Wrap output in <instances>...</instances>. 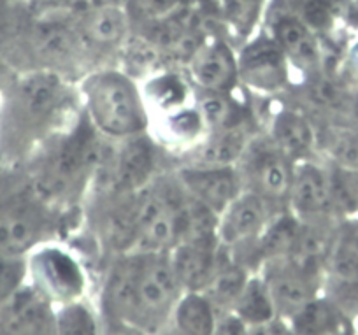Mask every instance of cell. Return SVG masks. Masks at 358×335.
<instances>
[{"mask_svg": "<svg viewBox=\"0 0 358 335\" xmlns=\"http://www.w3.org/2000/svg\"><path fill=\"white\" fill-rule=\"evenodd\" d=\"M150 93L162 109H174L183 106L188 90L179 76L162 74L150 83Z\"/></svg>", "mask_w": 358, "mask_h": 335, "instance_id": "cell-31", "label": "cell"}, {"mask_svg": "<svg viewBox=\"0 0 358 335\" xmlns=\"http://www.w3.org/2000/svg\"><path fill=\"white\" fill-rule=\"evenodd\" d=\"M30 285L55 306L81 300L86 288L81 264L60 248H39L27 257Z\"/></svg>", "mask_w": 358, "mask_h": 335, "instance_id": "cell-6", "label": "cell"}, {"mask_svg": "<svg viewBox=\"0 0 358 335\" xmlns=\"http://www.w3.org/2000/svg\"><path fill=\"white\" fill-rule=\"evenodd\" d=\"M60 6L64 9H71V11L81 13L92 11V9L102 8V6H111V4H120V0H58Z\"/></svg>", "mask_w": 358, "mask_h": 335, "instance_id": "cell-36", "label": "cell"}, {"mask_svg": "<svg viewBox=\"0 0 358 335\" xmlns=\"http://www.w3.org/2000/svg\"><path fill=\"white\" fill-rule=\"evenodd\" d=\"M155 164V148L143 134L123 139V146L109 157L108 186L113 195H136L150 186Z\"/></svg>", "mask_w": 358, "mask_h": 335, "instance_id": "cell-9", "label": "cell"}, {"mask_svg": "<svg viewBox=\"0 0 358 335\" xmlns=\"http://www.w3.org/2000/svg\"><path fill=\"white\" fill-rule=\"evenodd\" d=\"M325 297L350 320L358 316V281L329 278L325 285Z\"/></svg>", "mask_w": 358, "mask_h": 335, "instance_id": "cell-32", "label": "cell"}, {"mask_svg": "<svg viewBox=\"0 0 358 335\" xmlns=\"http://www.w3.org/2000/svg\"><path fill=\"white\" fill-rule=\"evenodd\" d=\"M283 321L294 335H351V320L325 295H316Z\"/></svg>", "mask_w": 358, "mask_h": 335, "instance_id": "cell-18", "label": "cell"}, {"mask_svg": "<svg viewBox=\"0 0 358 335\" xmlns=\"http://www.w3.org/2000/svg\"><path fill=\"white\" fill-rule=\"evenodd\" d=\"M251 327H248L236 313H220L216 320L215 335H250Z\"/></svg>", "mask_w": 358, "mask_h": 335, "instance_id": "cell-34", "label": "cell"}, {"mask_svg": "<svg viewBox=\"0 0 358 335\" xmlns=\"http://www.w3.org/2000/svg\"><path fill=\"white\" fill-rule=\"evenodd\" d=\"M199 113H201L204 125L211 127L213 130L227 129V127L241 123L237 107L227 99L225 93L206 92L201 104H199Z\"/></svg>", "mask_w": 358, "mask_h": 335, "instance_id": "cell-27", "label": "cell"}, {"mask_svg": "<svg viewBox=\"0 0 358 335\" xmlns=\"http://www.w3.org/2000/svg\"><path fill=\"white\" fill-rule=\"evenodd\" d=\"M67 102V88L57 72L34 71L11 88L6 118L18 136L39 134L60 116Z\"/></svg>", "mask_w": 358, "mask_h": 335, "instance_id": "cell-3", "label": "cell"}, {"mask_svg": "<svg viewBox=\"0 0 358 335\" xmlns=\"http://www.w3.org/2000/svg\"><path fill=\"white\" fill-rule=\"evenodd\" d=\"M274 41L285 57L302 67H315L320 62V46L311 29L299 16H280L274 23Z\"/></svg>", "mask_w": 358, "mask_h": 335, "instance_id": "cell-20", "label": "cell"}, {"mask_svg": "<svg viewBox=\"0 0 358 335\" xmlns=\"http://www.w3.org/2000/svg\"><path fill=\"white\" fill-rule=\"evenodd\" d=\"M355 225H357V227H358V220H357V223H355Z\"/></svg>", "mask_w": 358, "mask_h": 335, "instance_id": "cell-40", "label": "cell"}, {"mask_svg": "<svg viewBox=\"0 0 358 335\" xmlns=\"http://www.w3.org/2000/svg\"><path fill=\"white\" fill-rule=\"evenodd\" d=\"M0 335H6V334H4V332H2V330H0Z\"/></svg>", "mask_w": 358, "mask_h": 335, "instance_id": "cell-39", "label": "cell"}, {"mask_svg": "<svg viewBox=\"0 0 358 335\" xmlns=\"http://www.w3.org/2000/svg\"><path fill=\"white\" fill-rule=\"evenodd\" d=\"M262 276L276 304L280 320H288L295 311L320 295L322 278L302 271L288 258L268 262Z\"/></svg>", "mask_w": 358, "mask_h": 335, "instance_id": "cell-13", "label": "cell"}, {"mask_svg": "<svg viewBox=\"0 0 358 335\" xmlns=\"http://www.w3.org/2000/svg\"><path fill=\"white\" fill-rule=\"evenodd\" d=\"M76 29L86 48L111 50L127 41L130 15L120 4L102 6V8L81 13Z\"/></svg>", "mask_w": 358, "mask_h": 335, "instance_id": "cell-16", "label": "cell"}, {"mask_svg": "<svg viewBox=\"0 0 358 335\" xmlns=\"http://www.w3.org/2000/svg\"><path fill=\"white\" fill-rule=\"evenodd\" d=\"M0 330L6 335H57L55 304L25 285L0 307Z\"/></svg>", "mask_w": 358, "mask_h": 335, "instance_id": "cell-12", "label": "cell"}, {"mask_svg": "<svg viewBox=\"0 0 358 335\" xmlns=\"http://www.w3.org/2000/svg\"><path fill=\"white\" fill-rule=\"evenodd\" d=\"M220 257V243H178L169 251V260L183 292L204 293L218 269Z\"/></svg>", "mask_w": 358, "mask_h": 335, "instance_id": "cell-14", "label": "cell"}, {"mask_svg": "<svg viewBox=\"0 0 358 335\" xmlns=\"http://www.w3.org/2000/svg\"><path fill=\"white\" fill-rule=\"evenodd\" d=\"M101 335H151L143 330L137 325L129 323V321H115L104 320L101 327Z\"/></svg>", "mask_w": 358, "mask_h": 335, "instance_id": "cell-35", "label": "cell"}, {"mask_svg": "<svg viewBox=\"0 0 358 335\" xmlns=\"http://www.w3.org/2000/svg\"><path fill=\"white\" fill-rule=\"evenodd\" d=\"M48 216L39 197L0 193V253L27 258L44 237Z\"/></svg>", "mask_w": 358, "mask_h": 335, "instance_id": "cell-5", "label": "cell"}, {"mask_svg": "<svg viewBox=\"0 0 358 335\" xmlns=\"http://www.w3.org/2000/svg\"><path fill=\"white\" fill-rule=\"evenodd\" d=\"M250 144V134L246 132L243 123L215 130L211 139L202 148L199 164L236 167V164L241 162Z\"/></svg>", "mask_w": 358, "mask_h": 335, "instance_id": "cell-24", "label": "cell"}, {"mask_svg": "<svg viewBox=\"0 0 358 335\" xmlns=\"http://www.w3.org/2000/svg\"><path fill=\"white\" fill-rule=\"evenodd\" d=\"M190 72L194 81L206 92L227 93L239 78V64L223 41L211 39L194 50Z\"/></svg>", "mask_w": 358, "mask_h": 335, "instance_id": "cell-15", "label": "cell"}, {"mask_svg": "<svg viewBox=\"0 0 358 335\" xmlns=\"http://www.w3.org/2000/svg\"><path fill=\"white\" fill-rule=\"evenodd\" d=\"M288 204L292 214L308 223H322L334 214L329 169L320 167L308 158L295 162Z\"/></svg>", "mask_w": 358, "mask_h": 335, "instance_id": "cell-11", "label": "cell"}, {"mask_svg": "<svg viewBox=\"0 0 358 335\" xmlns=\"http://www.w3.org/2000/svg\"><path fill=\"white\" fill-rule=\"evenodd\" d=\"M297 4L299 11L304 16L302 22L309 25H325L332 16L334 8H336L337 0H294Z\"/></svg>", "mask_w": 358, "mask_h": 335, "instance_id": "cell-33", "label": "cell"}, {"mask_svg": "<svg viewBox=\"0 0 358 335\" xmlns=\"http://www.w3.org/2000/svg\"><path fill=\"white\" fill-rule=\"evenodd\" d=\"M250 276L251 272L246 267H243L227 253H222L218 269L204 292L218 314L234 309V304L239 299Z\"/></svg>", "mask_w": 358, "mask_h": 335, "instance_id": "cell-22", "label": "cell"}, {"mask_svg": "<svg viewBox=\"0 0 358 335\" xmlns=\"http://www.w3.org/2000/svg\"><path fill=\"white\" fill-rule=\"evenodd\" d=\"M332 213L358 216V171L334 165L329 169Z\"/></svg>", "mask_w": 358, "mask_h": 335, "instance_id": "cell-25", "label": "cell"}, {"mask_svg": "<svg viewBox=\"0 0 358 335\" xmlns=\"http://www.w3.org/2000/svg\"><path fill=\"white\" fill-rule=\"evenodd\" d=\"M265 0H220L223 18L241 36H248L257 25Z\"/></svg>", "mask_w": 358, "mask_h": 335, "instance_id": "cell-28", "label": "cell"}, {"mask_svg": "<svg viewBox=\"0 0 358 335\" xmlns=\"http://www.w3.org/2000/svg\"><path fill=\"white\" fill-rule=\"evenodd\" d=\"M271 204L251 190H243L220 214L218 241L225 250H239L258 241L271 221Z\"/></svg>", "mask_w": 358, "mask_h": 335, "instance_id": "cell-8", "label": "cell"}, {"mask_svg": "<svg viewBox=\"0 0 358 335\" xmlns=\"http://www.w3.org/2000/svg\"><path fill=\"white\" fill-rule=\"evenodd\" d=\"M101 327L95 311L83 300L58 306L57 335H101Z\"/></svg>", "mask_w": 358, "mask_h": 335, "instance_id": "cell-26", "label": "cell"}, {"mask_svg": "<svg viewBox=\"0 0 358 335\" xmlns=\"http://www.w3.org/2000/svg\"><path fill=\"white\" fill-rule=\"evenodd\" d=\"M181 188L211 209L215 214H222L232 200L243 192V179L236 167L223 165H194L178 174Z\"/></svg>", "mask_w": 358, "mask_h": 335, "instance_id": "cell-10", "label": "cell"}, {"mask_svg": "<svg viewBox=\"0 0 358 335\" xmlns=\"http://www.w3.org/2000/svg\"><path fill=\"white\" fill-rule=\"evenodd\" d=\"M244 171L241 179H246L251 192L258 193L271 206L288 202V193L294 176V160L271 143H251L241 158Z\"/></svg>", "mask_w": 358, "mask_h": 335, "instance_id": "cell-7", "label": "cell"}, {"mask_svg": "<svg viewBox=\"0 0 358 335\" xmlns=\"http://www.w3.org/2000/svg\"><path fill=\"white\" fill-rule=\"evenodd\" d=\"M287 57L276 41H260L244 51L239 62V74L250 85L262 90L278 88L287 79Z\"/></svg>", "mask_w": 358, "mask_h": 335, "instance_id": "cell-17", "label": "cell"}, {"mask_svg": "<svg viewBox=\"0 0 358 335\" xmlns=\"http://www.w3.org/2000/svg\"><path fill=\"white\" fill-rule=\"evenodd\" d=\"M218 311L201 292H185L172 311L169 330L176 335H215Z\"/></svg>", "mask_w": 358, "mask_h": 335, "instance_id": "cell-19", "label": "cell"}, {"mask_svg": "<svg viewBox=\"0 0 358 335\" xmlns=\"http://www.w3.org/2000/svg\"><path fill=\"white\" fill-rule=\"evenodd\" d=\"M351 62H353V69L358 74V44L353 48V53H351Z\"/></svg>", "mask_w": 358, "mask_h": 335, "instance_id": "cell-38", "label": "cell"}, {"mask_svg": "<svg viewBox=\"0 0 358 335\" xmlns=\"http://www.w3.org/2000/svg\"><path fill=\"white\" fill-rule=\"evenodd\" d=\"M134 264L132 323L151 335H164L183 295L169 253H130Z\"/></svg>", "mask_w": 358, "mask_h": 335, "instance_id": "cell-2", "label": "cell"}, {"mask_svg": "<svg viewBox=\"0 0 358 335\" xmlns=\"http://www.w3.org/2000/svg\"><path fill=\"white\" fill-rule=\"evenodd\" d=\"M232 313H236L251 328L268 327L276 320H280L276 304L268 292L264 276H250L239 299L234 304Z\"/></svg>", "mask_w": 358, "mask_h": 335, "instance_id": "cell-23", "label": "cell"}, {"mask_svg": "<svg viewBox=\"0 0 358 335\" xmlns=\"http://www.w3.org/2000/svg\"><path fill=\"white\" fill-rule=\"evenodd\" d=\"M316 143V134L308 118L294 111H283L273 125V144L292 160H306Z\"/></svg>", "mask_w": 358, "mask_h": 335, "instance_id": "cell-21", "label": "cell"}, {"mask_svg": "<svg viewBox=\"0 0 358 335\" xmlns=\"http://www.w3.org/2000/svg\"><path fill=\"white\" fill-rule=\"evenodd\" d=\"M187 0H129L127 13L146 23H165L183 11Z\"/></svg>", "mask_w": 358, "mask_h": 335, "instance_id": "cell-29", "label": "cell"}, {"mask_svg": "<svg viewBox=\"0 0 358 335\" xmlns=\"http://www.w3.org/2000/svg\"><path fill=\"white\" fill-rule=\"evenodd\" d=\"M27 258L0 253V307L6 306L27 285Z\"/></svg>", "mask_w": 358, "mask_h": 335, "instance_id": "cell-30", "label": "cell"}, {"mask_svg": "<svg viewBox=\"0 0 358 335\" xmlns=\"http://www.w3.org/2000/svg\"><path fill=\"white\" fill-rule=\"evenodd\" d=\"M268 335H294L283 320H276L273 325H268Z\"/></svg>", "mask_w": 358, "mask_h": 335, "instance_id": "cell-37", "label": "cell"}, {"mask_svg": "<svg viewBox=\"0 0 358 335\" xmlns=\"http://www.w3.org/2000/svg\"><path fill=\"white\" fill-rule=\"evenodd\" d=\"M104 162L106 153L99 141V130L85 118L58 144L37 185L48 195L69 192L94 174Z\"/></svg>", "mask_w": 358, "mask_h": 335, "instance_id": "cell-4", "label": "cell"}, {"mask_svg": "<svg viewBox=\"0 0 358 335\" xmlns=\"http://www.w3.org/2000/svg\"><path fill=\"white\" fill-rule=\"evenodd\" d=\"M85 102L90 123L99 134L129 139L146 130L148 116L139 90L127 74L102 71L85 83Z\"/></svg>", "mask_w": 358, "mask_h": 335, "instance_id": "cell-1", "label": "cell"}]
</instances>
